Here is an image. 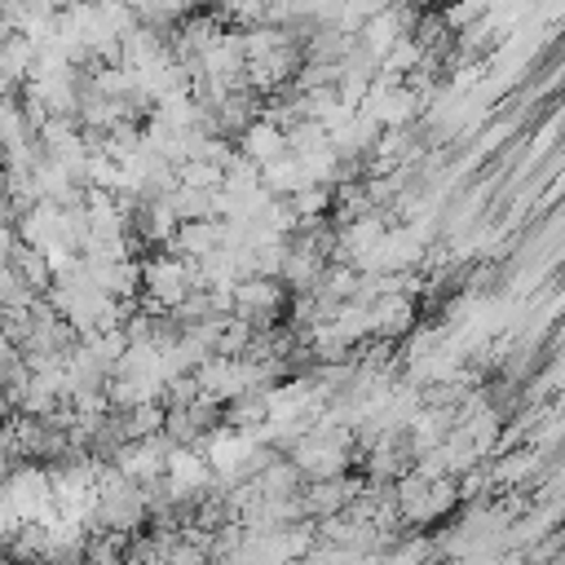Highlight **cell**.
<instances>
[{
  "mask_svg": "<svg viewBox=\"0 0 565 565\" xmlns=\"http://www.w3.org/2000/svg\"><path fill=\"white\" fill-rule=\"evenodd\" d=\"M534 468H539V455L530 446V450H512V455L494 459L486 472H490V486H521L525 477H534Z\"/></svg>",
  "mask_w": 565,
  "mask_h": 565,
  "instance_id": "4",
  "label": "cell"
},
{
  "mask_svg": "<svg viewBox=\"0 0 565 565\" xmlns=\"http://www.w3.org/2000/svg\"><path fill=\"white\" fill-rule=\"evenodd\" d=\"M238 154L247 159V163H256V168H265V163H274V159H282L287 154V137H282V128H274L269 119H252L243 132H238Z\"/></svg>",
  "mask_w": 565,
  "mask_h": 565,
  "instance_id": "3",
  "label": "cell"
},
{
  "mask_svg": "<svg viewBox=\"0 0 565 565\" xmlns=\"http://www.w3.org/2000/svg\"><path fill=\"white\" fill-rule=\"evenodd\" d=\"M13 247H18V234L0 221V265H9V256H13Z\"/></svg>",
  "mask_w": 565,
  "mask_h": 565,
  "instance_id": "5",
  "label": "cell"
},
{
  "mask_svg": "<svg viewBox=\"0 0 565 565\" xmlns=\"http://www.w3.org/2000/svg\"><path fill=\"white\" fill-rule=\"evenodd\" d=\"M278 313H282V282H274V278H243V282H234V291H230V318H238L252 331H260Z\"/></svg>",
  "mask_w": 565,
  "mask_h": 565,
  "instance_id": "2",
  "label": "cell"
},
{
  "mask_svg": "<svg viewBox=\"0 0 565 565\" xmlns=\"http://www.w3.org/2000/svg\"><path fill=\"white\" fill-rule=\"evenodd\" d=\"M137 282L146 287V300H150L159 313H172V309L194 291L190 260H181V256H172V252H159V256H150L146 265H137Z\"/></svg>",
  "mask_w": 565,
  "mask_h": 565,
  "instance_id": "1",
  "label": "cell"
}]
</instances>
